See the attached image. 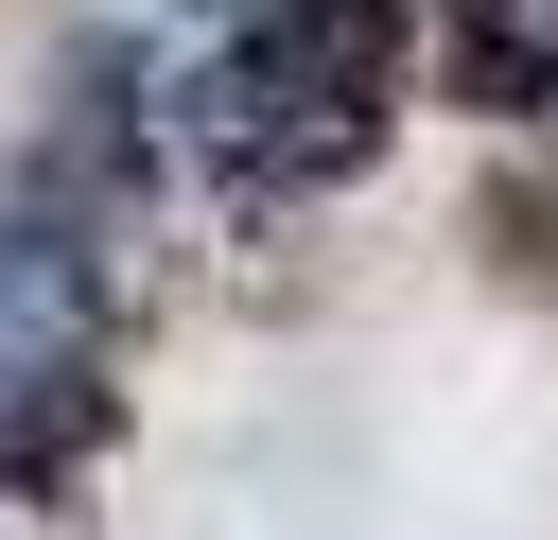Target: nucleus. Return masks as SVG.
<instances>
[{
	"mask_svg": "<svg viewBox=\"0 0 558 540\" xmlns=\"http://www.w3.org/2000/svg\"><path fill=\"white\" fill-rule=\"evenodd\" d=\"M384 87H401V0H262L174 87V157L209 192H244V209H296V192L366 174Z\"/></svg>",
	"mask_w": 558,
	"mask_h": 540,
	"instance_id": "f257e3e1",
	"label": "nucleus"
},
{
	"mask_svg": "<svg viewBox=\"0 0 558 540\" xmlns=\"http://www.w3.org/2000/svg\"><path fill=\"white\" fill-rule=\"evenodd\" d=\"M70 366H105V192L35 139L0 192V401L70 383Z\"/></svg>",
	"mask_w": 558,
	"mask_h": 540,
	"instance_id": "f03ea898",
	"label": "nucleus"
},
{
	"mask_svg": "<svg viewBox=\"0 0 558 540\" xmlns=\"http://www.w3.org/2000/svg\"><path fill=\"white\" fill-rule=\"evenodd\" d=\"M436 105L541 122L558 105V0H436Z\"/></svg>",
	"mask_w": 558,
	"mask_h": 540,
	"instance_id": "7ed1b4c3",
	"label": "nucleus"
},
{
	"mask_svg": "<svg viewBox=\"0 0 558 540\" xmlns=\"http://www.w3.org/2000/svg\"><path fill=\"white\" fill-rule=\"evenodd\" d=\"M87 453H105V366H70V383H17V401H0V470H17L35 505H70V488H87Z\"/></svg>",
	"mask_w": 558,
	"mask_h": 540,
	"instance_id": "20e7f679",
	"label": "nucleus"
},
{
	"mask_svg": "<svg viewBox=\"0 0 558 540\" xmlns=\"http://www.w3.org/2000/svg\"><path fill=\"white\" fill-rule=\"evenodd\" d=\"M209 17H262V0H209Z\"/></svg>",
	"mask_w": 558,
	"mask_h": 540,
	"instance_id": "39448f33",
	"label": "nucleus"
}]
</instances>
